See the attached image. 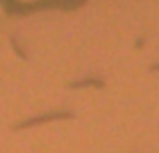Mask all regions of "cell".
<instances>
[{"mask_svg": "<svg viewBox=\"0 0 159 153\" xmlns=\"http://www.w3.org/2000/svg\"><path fill=\"white\" fill-rule=\"evenodd\" d=\"M73 115L70 113H52V115H43V117H36V119H28V121L20 123V125H16L18 129H22V127H30V125H36V123H44V121H52V119H70Z\"/></svg>", "mask_w": 159, "mask_h": 153, "instance_id": "cell-1", "label": "cell"}]
</instances>
